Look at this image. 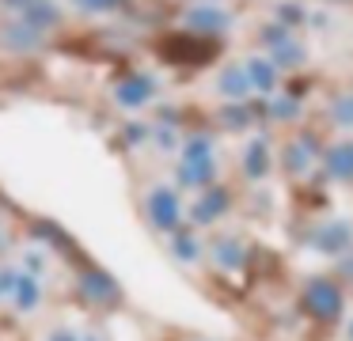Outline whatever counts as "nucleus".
<instances>
[{
  "mask_svg": "<svg viewBox=\"0 0 353 341\" xmlns=\"http://www.w3.org/2000/svg\"><path fill=\"white\" fill-rule=\"evenodd\" d=\"M12 8H23L27 15H39L42 23H54L57 19V12L50 8V0H8Z\"/></svg>",
  "mask_w": 353,
  "mask_h": 341,
  "instance_id": "nucleus-1",
  "label": "nucleus"
},
{
  "mask_svg": "<svg viewBox=\"0 0 353 341\" xmlns=\"http://www.w3.org/2000/svg\"><path fill=\"white\" fill-rule=\"evenodd\" d=\"M118 99H122V103H130V106L133 103H145V99H148V80H130Z\"/></svg>",
  "mask_w": 353,
  "mask_h": 341,
  "instance_id": "nucleus-2",
  "label": "nucleus"
},
{
  "mask_svg": "<svg viewBox=\"0 0 353 341\" xmlns=\"http://www.w3.org/2000/svg\"><path fill=\"white\" fill-rule=\"evenodd\" d=\"M190 23H198V27H224V15H221V12H209V8H201V12L190 15Z\"/></svg>",
  "mask_w": 353,
  "mask_h": 341,
  "instance_id": "nucleus-3",
  "label": "nucleus"
},
{
  "mask_svg": "<svg viewBox=\"0 0 353 341\" xmlns=\"http://www.w3.org/2000/svg\"><path fill=\"white\" fill-rule=\"evenodd\" d=\"M84 4H92V8H110V4H118V0H84Z\"/></svg>",
  "mask_w": 353,
  "mask_h": 341,
  "instance_id": "nucleus-4",
  "label": "nucleus"
}]
</instances>
